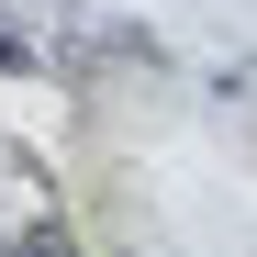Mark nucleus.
I'll list each match as a JSON object with an SVG mask.
<instances>
[{"instance_id": "1", "label": "nucleus", "mask_w": 257, "mask_h": 257, "mask_svg": "<svg viewBox=\"0 0 257 257\" xmlns=\"http://www.w3.org/2000/svg\"><path fill=\"white\" fill-rule=\"evenodd\" d=\"M0 67H23V45H12V34H0Z\"/></svg>"}]
</instances>
